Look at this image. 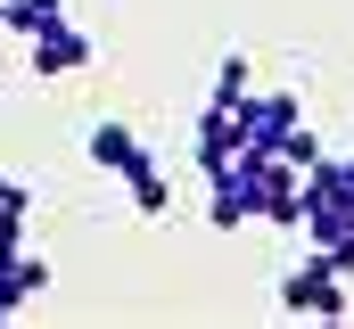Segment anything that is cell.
<instances>
[{
  "label": "cell",
  "mask_w": 354,
  "mask_h": 329,
  "mask_svg": "<svg viewBox=\"0 0 354 329\" xmlns=\"http://www.w3.org/2000/svg\"><path fill=\"white\" fill-rule=\"evenodd\" d=\"M346 288H354V280H338V272H330L313 247H305V255L280 272V305H288L297 321H346Z\"/></svg>",
  "instance_id": "6da1fadb"
},
{
  "label": "cell",
  "mask_w": 354,
  "mask_h": 329,
  "mask_svg": "<svg viewBox=\"0 0 354 329\" xmlns=\"http://www.w3.org/2000/svg\"><path fill=\"white\" fill-rule=\"evenodd\" d=\"M239 149H248V132H239V99H214V107L198 115V173H206V181H223Z\"/></svg>",
  "instance_id": "7a4b0ae2"
},
{
  "label": "cell",
  "mask_w": 354,
  "mask_h": 329,
  "mask_svg": "<svg viewBox=\"0 0 354 329\" xmlns=\"http://www.w3.org/2000/svg\"><path fill=\"white\" fill-rule=\"evenodd\" d=\"M25 41H33V50H25V58H33V75H50V82L91 66V33H75L66 17H50V25H41V33H25Z\"/></svg>",
  "instance_id": "3957f363"
},
{
  "label": "cell",
  "mask_w": 354,
  "mask_h": 329,
  "mask_svg": "<svg viewBox=\"0 0 354 329\" xmlns=\"http://www.w3.org/2000/svg\"><path fill=\"white\" fill-rule=\"evenodd\" d=\"M115 181L132 189V214H149V223H165V214H174V181H165V157H157V149H140Z\"/></svg>",
  "instance_id": "277c9868"
},
{
  "label": "cell",
  "mask_w": 354,
  "mask_h": 329,
  "mask_svg": "<svg viewBox=\"0 0 354 329\" xmlns=\"http://www.w3.org/2000/svg\"><path fill=\"white\" fill-rule=\"evenodd\" d=\"M41 288H50V263H41V255H25V247H17V255H0V321H17Z\"/></svg>",
  "instance_id": "5b68a950"
},
{
  "label": "cell",
  "mask_w": 354,
  "mask_h": 329,
  "mask_svg": "<svg viewBox=\"0 0 354 329\" xmlns=\"http://www.w3.org/2000/svg\"><path fill=\"white\" fill-rule=\"evenodd\" d=\"M91 164H99V173H124V164L140 157V132H132V124H124V115H99V124H91Z\"/></svg>",
  "instance_id": "8992f818"
},
{
  "label": "cell",
  "mask_w": 354,
  "mask_h": 329,
  "mask_svg": "<svg viewBox=\"0 0 354 329\" xmlns=\"http://www.w3.org/2000/svg\"><path fill=\"white\" fill-rule=\"evenodd\" d=\"M214 99H248V58H223L214 66Z\"/></svg>",
  "instance_id": "52a82bcc"
},
{
  "label": "cell",
  "mask_w": 354,
  "mask_h": 329,
  "mask_svg": "<svg viewBox=\"0 0 354 329\" xmlns=\"http://www.w3.org/2000/svg\"><path fill=\"white\" fill-rule=\"evenodd\" d=\"M8 189H17V181H8V173H0V198H8Z\"/></svg>",
  "instance_id": "ba28073f"
}]
</instances>
